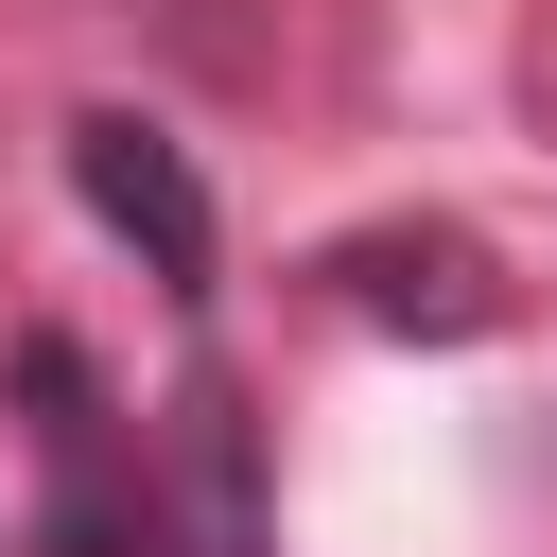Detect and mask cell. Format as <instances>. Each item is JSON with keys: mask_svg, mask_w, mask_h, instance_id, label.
<instances>
[{"mask_svg": "<svg viewBox=\"0 0 557 557\" xmlns=\"http://www.w3.org/2000/svg\"><path fill=\"white\" fill-rule=\"evenodd\" d=\"M17 400H35V435H52V557H174V505L122 470V418H104V383H87V348L70 331H35L17 348Z\"/></svg>", "mask_w": 557, "mask_h": 557, "instance_id": "6da1fadb", "label": "cell"}, {"mask_svg": "<svg viewBox=\"0 0 557 557\" xmlns=\"http://www.w3.org/2000/svg\"><path fill=\"white\" fill-rule=\"evenodd\" d=\"M70 191L104 209V244H139V278H157V296H191V313H209L226 226H209V174H191L139 104H87V122H70Z\"/></svg>", "mask_w": 557, "mask_h": 557, "instance_id": "7a4b0ae2", "label": "cell"}, {"mask_svg": "<svg viewBox=\"0 0 557 557\" xmlns=\"http://www.w3.org/2000/svg\"><path fill=\"white\" fill-rule=\"evenodd\" d=\"M313 296L366 313V331H418V348H487L505 331V261L470 226H348V244H313Z\"/></svg>", "mask_w": 557, "mask_h": 557, "instance_id": "3957f363", "label": "cell"}]
</instances>
